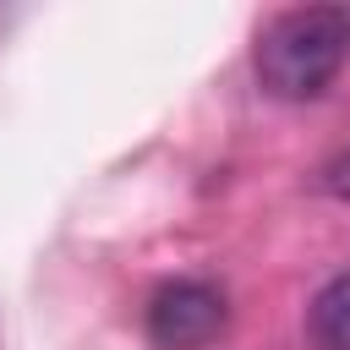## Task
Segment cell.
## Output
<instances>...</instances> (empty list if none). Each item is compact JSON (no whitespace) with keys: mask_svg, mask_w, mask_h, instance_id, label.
Returning a JSON list of instances; mask_svg holds the SVG:
<instances>
[{"mask_svg":"<svg viewBox=\"0 0 350 350\" xmlns=\"http://www.w3.org/2000/svg\"><path fill=\"white\" fill-rule=\"evenodd\" d=\"M350 55V11L339 5H301L262 27L257 38V82L273 98H317Z\"/></svg>","mask_w":350,"mask_h":350,"instance_id":"6da1fadb","label":"cell"},{"mask_svg":"<svg viewBox=\"0 0 350 350\" xmlns=\"http://www.w3.org/2000/svg\"><path fill=\"white\" fill-rule=\"evenodd\" d=\"M224 317H230L224 290H213L208 279H175L159 284L148 301V339L159 350H202L219 339Z\"/></svg>","mask_w":350,"mask_h":350,"instance_id":"7a4b0ae2","label":"cell"},{"mask_svg":"<svg viewBox=\"0 0 350 350\" xmlns=\"http://www.w3.org/2000/svg\"><path fill=\"white\" fill-rule=\"evenodd\" d=\"M306 328H312L317 350H350V268L317 290Z\"/></svg>","mask_w":350,"mask_h":350,"instance_id":"3957f363","label":"cell"}]
</instances>
